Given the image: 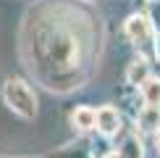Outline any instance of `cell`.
<instances>
[{
    "instance_id": "6",
    "label": "cell",
    "mask_w": 160,
    "mask_h": 158,
    "mask_svg": "<svg viewBox=\"0 0 160 158\" xmlns=\"http://www.w3.org/2000/svg\"><path fill=\"white\" fill-rule=\"evenodd\" d=\"M74 124L79 129H92V127H95V111H92V108H76Z\"/></svg>"
},
{
    "instance_id": "2",
    "label": "cell",
    "mask_w": 160,
    "mask_h": 158,
    "mask_svg": "<svg viewBox=\"0 0 160 158\" xmlns=\"http://www.w3.org/2000/svg\"><path fill=\"white\" fill-rule=\"evenodd\" d=\"M95 124H97V129L102 132V134H116V132L121 129V116H118L116 108L105 105V108L95 111Z\"/></svg>"
},
{
    "instance_id": "7",
    "label": "cell",
    "mask_w": 160,
    "mask_h": 158,
    "mask_svg": "<svg viewBox=\"0 0 160 158\" xmlns=\"http://www.w3.org/2000/svg\"><path fill=\"white\" fill-rule=\"evenodd\" d=\"M144 79H147V63L144 61H134L129 69V82L131 84H142Z\"/></svg>"
},
{
    "instance_id": "10",
    "label": "cell",
    "mask_w": 160,
    "mask_h": 158,
    "mask_svg": "<svg viewBox=\"0 0 160 158\" xmlns=\"http://www.w3.org/2000/svg\"><path fill=\"white\" fill-rule=\"evenodd\" d=\"M155 53H158V58H160V34H158V42H155Z\"/></svg>"
},
{
    "instance_id": "4",
    "label": "cell",
    "mask_w": 160,
    "mask_h": 158,
    "mask_svg": "<svg viewBox=\"0 0 160 158\" xmlns=\"http://www.w3.org/2000/svg\"><path fill=\"white\" fill-rule=\"evenodd\" d=\"M142 97L147 105H160V79L147 76L142 82Z\"/></svg>"
},
{
    "instance_id": "1",
    "label": "cell",
    "mask_w": 160,
    "mask_h": 158,
    "mask_svg": "<svg viewBox=\"0 0 160 158\" xmlns=\"http://www.w3.org/2000/svg\"><path fill=\"white\" fill-rule=\"evenodd\" d=\"M3 97H5V103H8L18 116H24V118H34V113H37V97H34V92L26 87L24 82H18V79L5 82Z\"/></svg>"
},
{
    "instance_id": "3",
    "label": "cell",
    "mask_w": 160,
    "mask_h": 158,
    "mask_svg": "<svg viewBox=\"0 0 160 158\" xmlns=\"http://www.w3.org/2000/svg\"><path fill=\"white\" fill-rule=\"evenodd\" d=\"M126 34H129V40H134V42H142V40H147L150 34V21L147 16H131L129 21H126Z\"/></svg>"
},
{
    "instance_id": "9",
    "label": "cell",
    "mask_w": 160,
    "mask_h": 158,
    "mask_svg": "<svg viewBox=\"0 0 160 158\" xmlns=\"http://www.w3.org/2000/svg\"><path fill=\"white\" fill-rule=\"evenodd\" d=\"M152 18H158V26H160V0H155V3H152Z\"/></svg>"
},
{
    "instance_id": "8",
    "label": "cell",
    "mask_w": 160,
    "mask_h": 158,
    "mask_svg": "<svg viewBox=\"0 0 160 158\" xmlns=\"http://www.w3.org/2000/svg\"><path fill=\"white\" fill-rule=\"evenodd\" d=\"M121 158H142V145H139V140H126L123 148H121Z\"/></svg>"
},
{
    "instance_id": "11",
    "label": "cell",
    "mask_w": 160,
    "mask_h": 158,
    "mask_svg": "<svg viewBox=\"0 0 160 158\" xmlns=\"http://www.w3.org/2000/svg\"><path fill=\"white\" fill-rule=\"evenodd\" d=\"M105 158H121V153H110V155H105Z\"/></svg>"
},
{
    "instance_id": "5",
    "label": "cell",
    "mask_w": 160,
    "mask_h": 158,
    "mask_svg": "<svg viewBox=\"0 0 160 158\" xmlns=\"http://www.w3.org/2000/svg\"><path fill=\"white\" fill-rule=\"evenodd\" d=\"M139 127L147 129V132L160 127V108H158V105H147V108L139 113Z\"/></svg>"
}]
</instances>
